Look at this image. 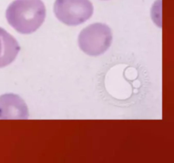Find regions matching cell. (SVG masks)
<instances>
[{"label":"cell","instance_id":"obj_1","mask_svg":"<svg viewBox=\"0 0 174 163\" xmlns=\"http://www.w3.org/2000/svg\"><path fill=\"white\" fill-rule=\"evenodd\" d=\"M8 23L21 34H31L42 26L46 8L42 0H14L6 10Z\"/></svg>","mask_w":174,"mask_h":163},{"label":"cell","instance_id":"obj_2","mask_svg":"<svg viewBox=\"0 0 174 163\" xmlns=\"http://www.w3.org/2000/svg\"><path fill=\"white\" fill-rule=\"evenodd\" d=\"M112 42L111 30L103 23H94L82 29L78 36V45L84 53L98 56L108 50Z\"/></svg>","mask_w":174,"mask_h":163},{"label":"cell","instance_id":"obj_3","mask_svg":"<svg viewBox=\"0 0 174 163\" xmlns=\"http://www.w3.org/2000/svg\"><path fill=\"white\" fill-rule=\"evenodd\" d=\"M54 13L64 24L78 26L93 15L94 7L89 0H55Z\"/></svg>","mask_w":174,"mask_h":163},{"label":"cell","instance_id":"obj_4","mask_svg":"<svg viewBox=\"0 0 174 163\" xmlns=\"http://www.w3.org/2000/svg\"><path fill=\"white\" fill-rule=\"evenodd\" d=\"M29 117L28 107L22 98L14 94L0 96V119L1 120H24Z\"/></svg>","mask_w":174,"mask_h":163},{"label":"cell","instance_id":"obj_5","mask_svg":"<svg viewBox=\"0 0 174 163\" xmlns=\"http://www.w3.org/2000/svg\"><path fill=\"white\" fill-rule=\"evenodd\" d=\"M21 47L13 36L0 27V68L9 66L15 60Z\"/></svg>","mask_w":174,"mask_h":163}]
</instances>
